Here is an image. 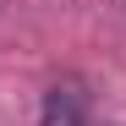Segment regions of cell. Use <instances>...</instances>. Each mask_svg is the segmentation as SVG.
<instances>
[{"label": "cell", "mask_w": 126, "mask_h": 126, "mask_svg": "<svg viewBox=\"0 0 126 126\" xmlns=\"http://www.w3.org/2000/svg\"><path fill=\"white\" fill-rule=\"evenodd\" d=\"M38 126H88V93L82 82L66 77L44 93V110H38Z\"/></svg>", "instance_id": "obj_1"}]
</instances>
